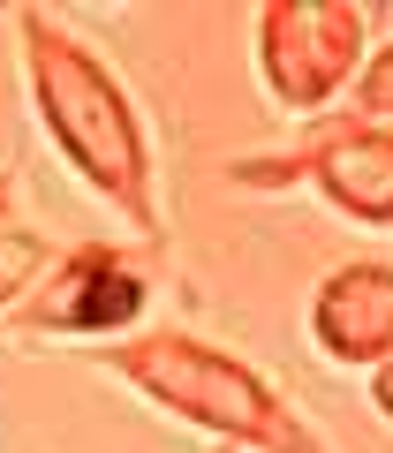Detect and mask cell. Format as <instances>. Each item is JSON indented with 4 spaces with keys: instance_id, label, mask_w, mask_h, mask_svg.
<instances>
[{
    "instance_id": "cell-1",
    "label": "cell",
    "mask_w": 393,
    "mask_h": 453,
    "mask_svg": "<svg viewBox=\"0 0 393 453\" xmlns=\"http://www.w3.org/2000/svg\"><path fill=\"white\" fill-rule=\"evenodd\" d=\"M16 38H23V76H31V98H38V121H46L53 151L76 166L83 189L114 211L129 234L166 242L159 166H151V136H144V113H136L129 83L53 8H23Z\"/></svg>"
},
{
    "instance_id": "cell-2",
    "label": "cell",
    "mask_w": 393,
    "mask_h": 453,
    "mask_svg": "<svg viewBox=\"0 0 393 453\" xmlns=\"http://www.w3.org/2000/svg\"><path fill=\"white\" fill-rule=\"evenodd\" d=\"M91 363L106 378H121L129 393H144L159 416L220 438V446H243V453H333L326 431H318L273 378L250 371L235 348H220V340H204V333H181V325L129 333V340L91 348Z\"/></svg>"
},
{
    "instance_id": "cell-3",
    "label": "cell",
    "mask_w": 393,
    "mask_h": 453,
    "mask_svg": "<svg viewBox=\"0 0 393 453\" xmlns=\"http://www.w3.org/2000/svg\"><path fill=\"white\" fill-rule=\"evenodd\" d=\"M371 61V8L356 0H273L258 8V76L288 113L326 121Z\"/></svg>"
},
{
    "instance_id": "cell-4",
    "label": "cell",
    "mask_w": 393,
    "mask_h": 453,
    "mask_svg": "<svg viewBox=\"0 0 393 453\" xmlns=\"http://www.w3.org/2000/svg\"><path fill=\"white\" fill-rule=\"evenodd\" d=\"M227 181L243 189H318L363 226H393V129H371L356 113H326L295 151L235 159Z\"/></svg>"
},
{
    "instance_id": "cell-5",
    "label": "cell",
    "mask_w": 393,
    "mask_h": 453,
    "mask_svg": "<svg viewBox=\"0 0 393 453\" xmlns=\"http://www.w3.org/2000/svg\"><path fill=\"white\" fill-rule=\"evenodd\" d=\"M144 303H151V273L129 257V250L76 242L68 257L46 265V280H38L16 310H8V325H16L23 340L61 333V340L106 348V340H129V325L144 318Z\"/></svg>"
},
{
    "instance_id": "cell-6",
    "label": "cell",
    "mask_w": 393,
    "mask_h": 453,
    "mask_svg": "<svg viewBox=\"0 0 393 453\" xmlns=\"http://www.w3.org/2000/svg\"><path fill=\"white\" fill-rule=\"evenodd\" d=\"M311 340L348 371H378L393 356V265L363 257V265H341L333 280H318Z\"/></svg>"
},
{
    "instance_id": "cell-7",
    "label": "cell",
    "mask_w": 393,
    "mask_h": 453,
    "mask_svg": "<svg viewBox=\"0 0 393 453\" xmlns=\"http://www.w3.org/2000/svg\"><path fill=\"white\" fill-rule=\"evenodd\" d=\"M348 113H356V121H371V129H393V38L363 61L356 91H348Z\"/></svg>"
},
{
    "instance_id": "cell-8",
    "label": "cell",
    "mask_w": 393,
    "mask_h": 453,
    "mask_svg": "<svg viewBox=\"0 0 393 453\" xmlns=\"http://www.w3.org/2000/svg\"><path fill=\"white\" fill-rule=\"evenodd\" d=\"M371 408H378V416L393 423V356H386V363L371 371Z\"/></svg>"
},
{
    "instance_id": "cell-9",
    "label": "cell",
    "mask_w": 393,
    "mask_h": 453,
    "mask_svg": "<svg viewBox=\"0 0 393 453\" xmlns=\"http://www.w3.org/2000/svg\"><path fill=\"white\" fill-rule=\"evenodd\" d=\"M16 226V174H0V234Z\"/></svg>"
}]
</instances>
